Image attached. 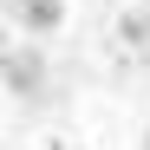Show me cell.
Wrapping results in <instances>:
<instances>
[{"mask_svg":"<svg viewBox=\"0 0 150 150\" xmlns=\"http://www.w3.org/2000/svg\"><path fill=\"white\" fill-rule=\"evenodd\" d=\"M26 20L33 26H59V0H26Z\"/></svg>","mask_w":150,"mask_h":150,"instance_id":"cell-1","label":"cell"}]
</instances>
